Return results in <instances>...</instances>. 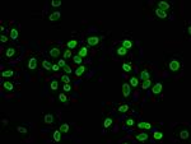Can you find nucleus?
<instances>
[{
	"instance_id": "f257e3e1",
	"label": "nucleus",
	"mask_w": 191,
	"mask_h": 144,
	"mask_svg": "<svg viewBox=\"0 0 191 144\" xmlns=\"http://www.w3.org/2000/svg\"><path fill=\"white\" fill-rule=\"evenodd\" d=\"M182 59L180 56H172L167 61V69L171 74H179L182 70Z\"/></svg>"
},
{
	"instance_id": "f03ea898",
	"label": "nucleus",
	"mask_w": 191,
	"mask_h": 144,
	"mask_svg": "<svg viewBox=\"0 0 191 144\" xmlns=\"http://www.w3.org/2000/svg\"><path fill=\"white\" fill-rule=\"evenodd\" d=\"M175 138L180 140H189L190 139V128L186 125H177L173 129Z\"/></svg>"
},
{
	"instance_id": "7ed1b4c3",
	"label": "nucleus",
	"mask_w": 191,
	"mask_h": 144,
	"mask_svg": "<svg viewBox=\"0 0 191 144\" xmlns=\"http://www.w3.org/2000/svg\"><path fill=\"white\" fill-rule=\"evenodd\" d=\"M56 122V115L52 110L49 111H45L41 116V124L43 125H52V124Z\"/></svg>"
},
{
	"instance_id": "20e7f679",
	"label": "nucleus",
	"mask_w": 191,
	"mask_h": 144,
	"mask_svg": "<svg viewBox=\"0 0 191 144\" xmlns=\"http://www.w3.org/2000/svg\"><path fill=\"white\" fill-rule=\"evenodd\" d=\"M41 64V60H39V57L38 56H35V55H32L29 56L27 60H26V64H24V68L26 70H29V71H33L38 68V65Z\"/></svg>"
},
{
	"instance_id": "39448f33",
	"label": "nucleus",
	"mask_w": 191,
	"mask_h": 144,
	"mask_svg": "<svg viewBox=\"0 0 191 144\" xmlns=\"http://www.w3.org/2000/svg\"><path fill=\"white\" fill-rule=\"evenodd\" d=\"M13 130H14L15 134H18L21 138H27L29 134V129L27 126L22 125V124H14V125H13Z\"/></svg>"
},
{
	"instance_id": "423d86ee",
	"label": "nucleus",
	"mask_w": 191,
	"mask_h": 144,
	"mask_svg": "<svg viewBox=\"0 0 191 144\" xmlns=\"http://www.w3.org/2000/svg\"><path fill=\"white\" fill-rule=\"evenodd\" d=\"M47 52H49L50 57H51V59H54V60H55V59H59V57H60V55L63 54L60 46H59V45H55V43L50 45L49 49H47Z\"/></svg>"
},
{
	"instance_id": "0eeeda50",
	"label": "nucleus",
	"mask_w": 191,
	"mask_h": 144,
	"mask_svg": "<svg viewBox=\"0 0 191 144\" xmlns=\"http://www.w3.org/2000/svg\"><path fill=\"white\" fill-rule=\"evenodd\" d=\"M85 42H87V46L89 47H98L101 45V37L98 35H89L85 38Z\"/></svg>"
},
{
	"instance_id": "6e6552de",
	"label": "nucleus",
	"mask_w": 191,
	"mask_h": 144,
	"mask_svg": "<svg viewBox=\"0 0 191 144\" xmlns=\"http://www.w3.org/2000/svg\"><path fill=\"white\" fill-rule=\"evenodd\" d=\"M4 55L6 59H14L19 55V50L14 45H9V46H6V49L4 51Z\"/></svg>"
},
{
	"instance_id": "1a4fd4ad",
	"label": "nucleus",
	"mask_w": 191,
	"mask_h": 144,
	"mask_svg": "<svg viewBox=\"0 0 191 144\" xmlns=\"http://www.w3.org/2000/svg\"><path fill=\"white\" fill-rule=\"evenodd\" d=\"M157 8H159L162 9L163 12H166V13H169L171 10H172V3L171 2H166V0H159L157 4H155Z\"/></svg>"
},
{
	"instance_id": "9d476101",
	"label": "nucleus",
	"mask_w": 191,
	"mask_h": 144,
	"mask_svg": "<svg viewBox=\"0 0 191 144\" xmlns=\"http://www.w3.org/2000/svg\"><path fill=\"white\" fill-rule=\"evenodd\" d=\"M89 71V67L88 65H84V64H82V65H78L77 67V69H75V71H74V75L77 77V78H80V77H83V75H85Z\"/></svg>"
},
{
	"instance_id": "9b49d317",
	"label": "nucleus",
	"mask_w": 191,
	"mask_h": 144,
	"mask_svg": "<svg viewBox=\"0 0 191 144\" xmlns=\"http://www.w3.org/2000/svg\"><path fill=\"white\" fill-rule=\"evenodd\" d=\"M115 54L118 59H124V57H126L128 54H129V50L128 49H125L122 45H117V46L115 47Z\"/></svg>"
},
{
	"instance_id": "f8f14e48",
	"label": "nucleus",
	"mask_w": 191,
	"mask_h": 144,
	"mask_svg": "<svg viewBox=\"0 0 191 144\" xmlns=\"http://www.w3.org/2000/svg\"><path fill=\"white\" fill-rule=\"evenodd\" d=\"M59 130H60L63 134L69 135V134H71V132H73V126H71V124L64 121V122H61L60 125H59Z\"/></svg>"
},
{
	"instance_id": "ddd939ff",
	"label": "nucleus",
	"mask_w": 191,
	"mask_h": 144,
	"mask_svg": "<svg viewBox=\"0 0 191 144\" xmlns=\"http://www.w3.org/2000/svg\"><path fill=\"white\" fill-rule=\"evenodd\" d=\"M60 19H61V12H59V10H54L49 14V21L51 23H56L60 21Z\"/></svg>"
},
{
	"instance_id": "4468645a",
	"label": "nucleus",
	"mask_w": 191,
	"mask_h": 144,
	"mask_svg": "<svg viewBox=\"0 0 191 144\" xmlns=\"http://www.w3.org/2000/svg\"><path fill=\"white\" fill-rule=\"evenodd\" d=\"M79 43H80V41L78 40V38L73 37V38H69V40L65 42V45H67V47L70 49V50H75L78 46H79Z\"/></svg>"
},
{
	"instance_id": "2eb2a0df",
	"label": "nucleus",
	"mask_w": 191,
	"mask_h": 144,
	"mask_svg": "<svg viewBox=\"0 0 191 144\" xmlns=\"http://www.w3.org/2000/svg\"><path fill=\"white\" fill-rule=\"evenodd\" d=\"M14 75H15V71H14V69H13V68H5V69H3V71H2V77H3V78H6V79L14 78Z\"/></svg>"
},
{
	"instance_id": "dca6fc26",
	"label": "nucleus",
	"mask_w": 191,
	"mask_h": 144,
	"mask_svg": "<svg viewBox=\"0 0 191 144\" xmlns=\"http://www.w3.org/2000/svg\"><path fill=\"white\" fill-rule=\"evenodd\" d=\"M162 91H163V84L161 82H157L152 86V93L154 96H159L162 93Z\"/></svg>"
},
{
	"instance_id": "f3484780",
	"label": "nucleus",
	"mask_w": 191,
	"mask_h": 144,
	"mask_svg": "<svg viewBox=\"0 0 191 144\" xmlns=\"http://www.w3.org/2000/svg\"><path fill=\"white\" fill-rule=\"evenodd\" d=\"M3 89L5 91V92H13V91L15 89V84L12 81H5L3 83Z\"/></svg>"
},
{
	"instance_id": "a211bd4d",
	"label": "nucleus",
	"mask_w": 191,
	"mask_h": 144,
	"mask_svg": "<svg viewBox=\"0 0 191 144\" xmlns=\"http://www.w3.org/2000/svg\"><path fill=\"white\" fill-rule=\"evenodd\" d=\"M122 96L125 98H130L131 97V86L129 83H124L122 84Z\"/></svg>"
},
{
	"instance_id": "6ab92c4d",
	"label": "nucleus",
	"mask_w": 191,
	"mask_h": 144,
	"mask_svg": "<svg viewBox=\"0 0 191 144\" xmlns=\"http://www.w3.org/2000/svg\"><path fill=\"white\" fill-rule=\"evenodd\" d=\"M9 37L12 38V40H18L19 37V29L17 26H12L10 29H9Z\"/></svg>"
},
{
	"instance_id": "aec40b11",
	"label": "nucleus",
	"mask_w": 191,
	"mask_h": 144,
	"mask_svg": "<svg viewBox=\"0 0 191 144\" xmlns=\"http://www.w3.org/2000/svg\"><path fill=\"white\" fill-rule=\"evenodd\" d=\"M51 138H52V140H54V142H60L61 138H63V133L59 129L52 130V132H51Z\"/></svg>"
},
{
	"instance_id": "412c9836",
	"label": "nucleus",
	"mask_w": 191,
	"mask_h": 144,
	"mask_svg": "<svg viewBox=\"0 0 191 144\" xmlns=\"http://www.w3.org/2000/svg\"><path fill=\"white\" fill-rule=\"evenodd\" d=\"M136 128L140 130H150L152 129V124L148 121H139V122H136Z\"/></svg>"
},
{
	"instance_id": "4be33fe9",
	"label": "nucleus",
	"mask_w": 191,
	"mask_h": 144,
	"mask_svg": "<svg viewBox=\"0 0 191 144\" xmlns=\"http://www.w3.org/2000/svg\"><path fill=\"white\" fill-rule=\"evenodd\" d=\"M140 79L142 81H145V79H152V71L149 69L144 68L142 71H140Z\"/></svg>"
},
{
	"instance_id": "5701e85b",
	"label": "nucleus",
	"mask_w": 191,
	"mask_h": 144,
	"mask_svg": "<svg viewBox=\"0 0 191 144\" xmlns=\"http://www.w3.org/2000/svg\"><path fill=\"white\" fill-rule=\"evenodd\" d=\"M124 125H125V128H133V126H135V125H136L135 117H133V116L126 117V119H125V121H124Z\"/></svg>"
},
{
	"instance_id": "b1692460",
	"label": "nucleus",
	"mask_w": 191,
	"mask_h": 144,
	"mask_svg": "<svg viewBox=\"0 0 191 144\" xmlns=\"http://www.w3.org/2000/svg\"><path fill=\"white\" fill-rule=\"evenodd\" d=\"M57 100L60 101L61 103H64V105H68L69 103V93H65V92H60L57 94Z\"/></svg>"
},
{
	"instance_id": "393cba45",
	"label": "nucleus",
	"mask_w": 191,
	"mask_h": 144,
	"mask_svg": "<svg viewBox=\"0 0 191 144\" xmlns=\"http://www.w3.org/2000/svg\"><path fill=\"white\" fill-rule=\"evenodd\" d=\"M78 55H79V56H82L83 59L88 57V56H89V49H88V46H80V47H79V50H78Z\"/></svg>"
},
{
	"instance_id": "a878e982",
	"label": "nucleus",
	"mask_w": 191,
	"mask_h": 144,
	"mask_svg": "<svg viewBox=\"0 0 191 144\" xmlns=\"http://www.w3.org/2000/svg\"><path fill=\"white\" fill-rule=\"evenodd\" d=\"M41 67L46 71H50L52 69V63L50 60H47V59H41Z\"/></svg>"
},
{
	"instance_id": "bb28decb",
	"label": "nucleus",
	"mask_w": 191,
	"mask_h": 144,
	"mask_svg": "<svg viewBox=\"0 0 191 144\" xmlns=\"http://www.w3.org/2000/svg\"><path fill=\"white\" fill-rule=\"evenodd\" d=\"M153 10H154V14H155L158 18H161V19H164V18H167V17H168V13L163 12L162 9L157 8V6H154V8H153Z\"/></svg>"
},
{
	"instance_id": "cd10ccee",
	"label": "nucleus",
	"mask_w": 191,
	"mask_h": 144,
	"mask_svg": "<svg viewBox=\"0 0 191 144\" xmlns=\"http://www.w3.org/2000/svg\"><path fill=\"white\" fill-rule=\"evenodd\" d=\"M129 84L131 86V88H138L140 86V81H139V78L138 77H135V75H133L129 79Z\"/></svg>"
},
{
	"instance_id": "c85d7f7f",
	"label": "nucleus",
	"mask_w": 191,
	"mask_h": 144,
	"mask_svg": "<svg viewBox=\"0 0 191 144\" xmlns=\"http://www.w3.org/2000/svg\"><path fill=\"white\" fill-rule=\"evenodd\" d=\"M114 117H111V116H106L103 119V128L104 129H110L111 126H112V124H114Z\"/></svg>"
},
{
	"instance_id": "c756f323",
	"label": "nucleus",
	"mask_w": 191,
	"mask_h": 144,
	"mask_svg": "<svg viewBox=\"0 0 191 144\" xmlns=\"http://www.w3.org/2000/svg\"><path fill=\"white\" fill-rule=\"evenodd\" d=\"M135 139H136L138 142H147V140L149 139V135H148L145 132H140V133H138V134L135 135Z\"/></svg>"
},
{
	"instance_id": "7c9ffc66",
	"label": "nucleus",
	"mask_w": 191,
	"mask_h": 144,
	"mask_svg": "<svg viewBox=\"0 0 191 144\" xmlns=\"http://www.w3.org/2000/svg\"><path fill=\"white\" fill-rule=\"evenodd\" d=\"M50 89L52 91V92H57V91L60 89V82H59L57 79H52L50 82Z\"/></svg>"
},
{
	"instance_id": "2f4dec72",
	"label": "nucleus",
	"mask_w": 191,
	"mask_h": 144,
	"mask_svg": "<svg viewBox=\"0 0 191 144\" xmlns=\"http://www.w3.org/2000/svg\"><path fill=\"white\" fill-rule=\"evenodd\" d=\"M121 45H122V46H124L125 49H128V50H131V49L134 47V42L131 41L130 38H128V37H126V38H124L122 42H121Z\"/></svg>"
},
{
	"instance_id": "473e14b6",
	"label": "nucleus",
	"mask_w": 191,
	"mask_h": 144,
	"mask_svg": "<svg viewBox=\"0 0 191 144\" xmlns=\"http://www.w3.org/2000/svg\"><path fill=\"white\" fill-rule=\"evenodd\" d=\"M153 138L157 142H162L164 139V133L162 132V130H155V132L153 133Z\"/></svg>"
},
{
	"instance_id": "72a5a7b5",
	"label": "nucleus",
	"mask_w": 191,
	"mask_h": 144,
	"mask_svg": "<svg viewBox=\"0 0 191 144\" xmlns=\"http://www.w3.org/2000/svg\"><path fill=\"white\" fill-rule=\"evenodd\" d=\"M122 70L125 73H131V71H133V64L130 61H124L122 63Z\"/></svg>"
},
{
	"instance_id": "f704fd0d",
	"label": "nucleus",
	"mask_w": 191,
	"mask_h": 144,
	"mask_svg": "<svg viewBox=\"0 0 191 144\" xmlns=\"http://www.w3.org/2000/svg\"><path fill=\"white\" fill-rule=\"evenodd\" d=\"M117 111L120 114H126L130 111V106L128 103H122V105H120V106H117Z\"/></svg>"
},
{
	"instance_id": "c9c22d12",
	"label": "nucleus",
	"mask_w": 191,
	"mask_h": 144,
	"mask_svg": "<svg viewBox=\"0 0 191 144\" xmlns=\"http://www.w3.org/2000/svg\"><path fill=\"white\" fill-rule=\"evenodd\" d=\"M140 87H142V89H144V91L149 89L150 87H152V79H145V81H142V83H140Z\"/></svg>"
},
{
	"instance_id": "e433bc0d",
	"label": "nucleus",
	"mask_w": 191,
	"mask_h": 144,
	"mask_svg": "<svg viewBox=\"0 0 191 144\" xmlns=\"http://www.w3.org/2000/svg\"><path fill=\"white\" fill-rule=\"evenodd\" d=\"M63 56H64L65 60H68V59H71V57H73V50H70V49L67 47V49L63 51Z\"/></svg>"
},
{
	"instance_id": "4c0bfd02",
	"label": "nucleus",
	"mask_w": 191,
	"mask_h": 144,
	"mask_svg": "<svg viewBox=\"0 0 191 144\" xmlns=\"http://www.w3.org/2000/svg\"><path fill=\"white\" fill-rule=\"evenodd\" d=\"M61 89H63V92L69 93V92H71V89H73V87H71V84H70V83H63Z\"/></svg>"
},
{
	"instance_id": "58836bf2",
	"label": "nucleus",
	"mask_w": 191,
	"mask_h": 144,
	"mask_svg": "<svg viewBox=\"0 0 191 144\" xmlns=\"http://www.w3.org/2000/svg\"><path fill=\"white\" fill-rule=\"evenodd\" d=\"M73 63L74 64H77V65H82V63H83V57L82 56H79L78 54H75V55H73Z\"/></svg>"
},
{
	"instance_id": "ea45409f",
	"label": "nucleus",
	"mask_w": 191,
	"mask_h": 144,
	"mask_svg": "<svg viewBox=\"0 0 191 144\" xmlns=\"http://www.w3.org/2000/svg\"><path fill=\"white\" fill-rule=\"evenodd\" d=\"M63 71H64V74H71V73H73V69H71V67H70V65H65V67L63 68Z\"/></svg>"
},
{
	"instance_id": "a19ab883",
	"label": "nucleus",
	"mask_w": 191,
	"mask_h": 144,
	"mask_svg": "<svg viewBox=\"0 0 191 144\" xmlns=\"http://www.w3.org/2000/svg\"><path fill=\"white\" fill-rule=\"evenodd\" d=\"M61 82L63 83H71V78L69 74H63L61 77Z\"/></svg>"
},
{
	"instance_id": "79ce46f5",
	"label": "nucleus",
	"mask_w": 191,
	"mask_h": 144,
	"mask_svg": "<svg viewBox=\"0 0 191 144\" xmlns=\"http://www.w3.org/2000/svg\"><path fill=\"white\" fill-rule=\"evenodd\" d=\"M185 35H186V37H191V26H190V23H186V27H185Z\"/></svg>"
},
{
	"instance_id": "37998d69",
	"label": "nucleus",
	"mask_w": 191,
	"mask_h": 144,
	"mask_svg": "<svg viewBox=\"0 0 191 144\" xmlns=\"http://www.w3.org/2000/svg\"><path fill=\"white\" fill-rule=\"evenodd\" d=\"M63 2L61 0H52L51 2V6H54V8H59V6H61Z\"/></svg>"
},
{
	"instance_id": "c03bdc74",
	"label": "nucleus",
	"mask_w": 191,
	"mask_h": 144,
	"mask_svg": "<svg viewBox=\"0 0 191 144\" xmlns=\"http://www.w3.org/2000/svg\"><path fill=\"white\" fill-rule=\"evenodd\" d=\"M57 64H59V67H60L61 69L65 67V65H67V60H65V59L63 57V59H59L57 60Z\"/></svg>"
},
{
	"instance_id": "a18cd8bd",
	"label": "nucleus",
	"mask_w": 191,
	"mask_h": 144,
	"mask_svg": "<svg viewBox=\"0 0 191 144\" xmlns=\"http://www.w3.org/2000/svg\"><path fill=\"white\" fill-rule=\"evenodd\" d=\"M0 41H2L3 43H8V41H9V37L6 36V35H4V33H2V36H0Z\"/></svg>"
},
{
	"instance_id": "49530a36",
	"label": "nucleus",
	"mask_w": 191,
	"mask_h": 144,
	"mask_svg": "<svg viewBox=\"0 0 191 144\" xmlns=\"http://www.w3.org/2000/svg\"><path fill=\"white\" fill-rule=\"evenodd\" d=\"M60 69H61V68L59 67V64H57V63H52V69H51L52 71H59Z\"/></svg>"
}]
</instances>
